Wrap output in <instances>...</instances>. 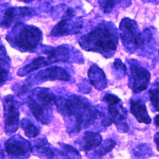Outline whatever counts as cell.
<instances>
[{
    "mask_svg": "<svg viewBox=\"0 0 159 159\" xmlns=\"http://www.w3.org/2000/svg\"><path fill=\"white\" fill-rule=\"evenodd\" d=\"M83 27V23L79 17L75 14L73 9L68 8L62 16L61 19L52 29L50 35L61 37L78 34Z\"/></svg>",
    "mask_w": 159,
    "mask_h": 159,
    "instance_id": "obj_8",
    "label": "cell"
},
{
    "mask_svg": "<svg viewBox=\"0 0 159 159\" xmlns=\"http://www.w3.org/2000/svg\"><path fill=\"white\" fill-rule=\"evenodd\" d=\"M35 15L34 10L29 7H9L7 8L2 15L0 26L9 28L22 19L29 18Z\"/></svg>",
    "mask_w": 159,
    "mask_h": 159,
    "instance_id": "obj_11",
    "label": "cell"
},
{
    "mask_svg": "<svg viewBox=\"0 0 159 159\" xmlns=\"http://www.w3.org/2000/svg\"><path fill=\"white\" fill-rule=\"evenodd\" d=\"M42 33L37 27L18 22L6 37L10 45L22 52H33L39 45Z\"/></svg>",
    "mask_w": 159,
    "mask_h": 159,
    "instance_id": "obj_3",
    "label": "cell"
},
{
    "mask_svg": "<svg viewBox=\"0 0 159 159\" xmlns=\"http://www.w3.org/2000/svg\"><path fill=\"white\" fill-rule=\"evenodd\" d=\"M10 66L11 60L0 39V86L9 79Z\"/></svg>",
    "mask_w": 159,
    "mask_h": 159,
    "instance_id": "obj_17",
    "label": "cell"
},
{
    "mask_svg": "<svg viewBox=\"0 0 159 159\" xmlns=\"http://www.w3.org/2000/svg\"><path fill=\"white\" fill-rule=\"evenodd\" d=\"M70 79V75L63 68L60 66H52L43 70H40L35 74L30 76L24 83L20 90V94L25 93L28 90L27 89L36 83L54 80L68 81Z\"/></svg>",
    "mask_w": 159,
    "mask_h": 159,
    "instance_id": "obj_7",
    "label": "cell"
},
{
    "mask_svg": "<svg viewBox=\"0 0 159 159\" xmlns=\"http://www.w3.org/2000/svg\"><path fill=\"white\" fill-rule=\"evenodd\" d=\"M154 141L156 143L157 150L159 151V132H157L155 134L154 136Z\"/></svg>",
    "mask_w": 159,
    "mask_h": 159,
    "instance_id": "obj_25",
    "label": "cell"
},
{
    "mask_svg": "<svg viewBox=\"0 0 159 159\" xmlns=\"http://www.w3.org/2000/svg\"><path fill=\"white\" fill-rule=\"evenodd\" d=\"M33 150L35 151L39 155L45 156L48 158H53L56 154H63L62 152L53 150L50 148V143H48L46 139H38L34 142ZM32 150V151H33Z\"/></svg>",
    "mask_w": 159,
    "mask_h": 159,
    "instance_id": "obj_18",
    "label": "cell"
},
{
    "mask_svg": "<svg viewBox=\"0 0 159 159\" xmlns=\"http://www.w3.org/2000/svg\"><path fill=\"white\" fill-rule=\"evenodd\" d=\"M27 106L37 120L43 124H48L51 120V112L43 109L30 96L26 99Z\"/></svg>",
    "mask_w": 159,
    "mask_h": 159,
    "instance_id": "obj_13",
    "label": "cell"
},
{
    "mask_svg": "<svg viewBox=\"0 0 159 159\" xmlns=\"http://www.w3.org/2000/svg\"><path fill=\"white\" fill-rule=\"evenodd\" d=\"M19 1H22V2H30L31 1H32L33 0H19Z\"/></svg>",
    "mask_w": 159,
    "mask_h": 159,
    "instance_id": "obj_28",
    "label": "cell"
},
{
    "mask_svg": "<svg viewBox=\"0 0 159 159\" xmlns=\"http://www.w3.org/2000/svg\"><path fill=\"white\" fill-rule=\"evenodd\" d=\"M128 63L129 68V86L135 94L145 90L150 83V72L140 65L136 60H129Z\"/></svg>",
    "mask_w": 159,
    "mask_h": 159,
    "instance_id": "obj_9",
    "label": "cell"
},
{
    "mask_svg": "<svg viewBox=\"0 0 159 159\" xmlns=\"http://www.w3.org/2000/svg\"><path fill=\"white\" fill-rule=\"evenodd\" d=\"M116 143L112 139H106L96 148L94 153L99 157L104 155L111 152L116 146Z\"/></svg>",
    "mask_w": 159,
    "mask_h": 159,
    "instance_id": "obj_21",
    "label": "cell"
},
{
    "mask_svg": "<svg viewBox=\"0 0 159 159\" xmlns=\"http://www.w3.org/2000/svg\"><path fill=\"white\" fill-rule=\"evenodd\" d=\"M88 78L93 86L98 90L104 89L107 86V79L104 71L96 65H93L88 72Z\"/></svg>",
    "mask_w": 159,
    "mask_h": 159,
    "instance_id": "obj_15",
    "label": "cell"
},
{
    "mask_svg": "<svg viewBox=\"0 0 159 159\" xmlns=\"http://www.w3.org/2000/svg\"><path fill=\"white\" fill-rule=\"evenodd\" d=\"M80 46L86 51L101 53L106 58L114 54L118 43L116 29L107 23H101L91 32L83 35L79 42Z\"/></svg>",
    "mask_w": 159,
    "mask_h": 159,
    "instance_id": "obj_2",
    "label": "cell"
},
{
    "mask_svg": "<svg viewBox=\"0 0 159 159\" xmlns=\"http://www.w3.org/2000/svg\"><path fill=\"white\" fill-rule=\"evenodd\" d=\"M130 112L140 123L149 124L151 122L145 102L140 99H134L130 101Z\"/></svg>",
    "mask_w": 159,
    "mask_h": 159,
    "instance_id": "obj_14",
    "label": "cell"
},
{
    "mask_svg": "<svg viewBox=\"0 0 159 159\" xmlns=\"http://www.w3.org/2000/svg\"><path fill=\"white\" fill-rule=\"evenodd\" d=\"M3 157H4V152L0 146V158H3Z\"/></svg>",
    "mask_w": 159,
    "mask_h": 159,
    "instance_id": "obj_27",
    "label": "cell"
},
{
    "mask_svg": "<svg viewBox=\"0 0 159 159\" xmlns=\"http://www.w3.org/2000/svg\"><path fill=\"white\" fill-rule=\"evenodd\" d=\"M119 34L121 41L129 52L143 47L145 43L144 34L139 32L135 22L129 18L122 20L119 25Z\"/></svg>",
    "mask_w": 159,
    "mask_h": 159,
    "instance_id": "obj_5",
    "label": "cell"
},
{
    "mask_svg": "<svg viewBox=\"0 0 159 159\" xmlns=\"http://www.w3.org/2000/svg\"><path fill=\"white\" fill-rule=\"evenodd\" d=\"M102 142V137L99 132L87 131L83 134L80 142L82 150L89 152L96 148Z\"/></svg>",
    "mask_w": 159,
    "mask_h": 159,
    "instance_id": "obj_16",
    "label": "cell"
},
{
    "mask_svg": "<svg viewBox=\"0 0 159 159\" xmlns=\"http://www.w3.org/2000/svg\"><path fill=\"white\" fill-rule=\"evenodd\" d=\"M20 126L28 138H35L40 133L39 128L30 119L23 118L20 121Z\"/></svg>",
    "mask_w": 159,
    "mask_h": 159,
    "instance_id": "obj_19",
    "label": "cell"
},
{
    "mask_svg": "<svg viewBox=\"0 0 159 159\" xmlns=\"http://www.w3.org/2000/svg\"><path fill=\"white\" fill-rule=\"evenodd\" d=\"M154 124L156 126L159 127V114L157 115L154 118Z\"/></svg>",
    "mask_w": 159,
    "mask_h": 159,
    "instance_id": "obj_26",
    "label": "cell"
},
{
    "mask_svg": "<svg viewBox=\"0 0 159 159\" xmlns=\"http://www.w3.org/2000/svg\"><path fill=\"white\" fill-rule=\"evenodd\" d=\"M114 67L116 72L119 78L125 76L127 72V69L125 65L120 59H116L114 62Z\"/></svg>",
    "mask_w": 159,
    "mask_h": 159,
    "instance_id": "obj_23",
    "label": "cell"
},
{
    "mask_svg": "<svg viewBox=\"0 0 159 159\" xmlns=\"http://www.w3.org/2000/svg\"><path fill=\"white\" fill-rule=\"evenodd\" d=\"M4 131L11 135L17 131L19 125V102L14 96L8 95L4 98Z\"/></svg>",
    "mask_w": 159,
    "mask_h": 159,
    "instance_id": "obj_10",
    "label": "cell"
},
{
    "mask_svg": "<svg viewBox=\"0 0 159 159\" xmlns=\"http://www.w3.org/2000/svg\"><path fill=\"white\" fill-rule=\"evenodd\" d=\"M6 153L12 157H25L32 152V144L20 135H14L4 143Z\"/></svg>",
    "mask_w": 159,
    "mask_h": 159,
    "instance_id": "obj_12",
    "label": "cell"
},
{
    "mask_svg": "<svg viewBox=\"0 0 159 159\" xmlns=\"http://www.w3.org/2000/svg\"><path fill=\"white\" fill-rule=\"evenodd\" d=\"M70 49L66 45H59L55 47H47L41 51L42 55L35 58L30 63L19 70L17 74L19 76H24L40 68L51 64L66 62L70 58Z\"/></svg>",
    "mask_w": 159,
    "mask_h": 159,
    "instance_id": "obj_4",
    "label": "cell"
},
{
    "mask_svg": "<svg viewBox=\"0 0 159 159\" xmlns=\"http://www.w3.org/2000/svg\"><path fill=\"white\" fill-rule=\"evenodd\" d=\"M61 148L64 150V155L68 154V155L71 156L72 158H80V154L78 152L77 150H76L75 148H73L72 146L62 143L61 145Z\"/></svg>",
    "mask_w": 159,
    "mask_h": 159,
    "instance_id": "obj_24",
    "label": "cell"
},
{
    "mask_svg": "<svg viewBox=\"0 0 159 159\" xmlns=\"http://www.w3.org/2000/svg\"><path fill=\"white\" fill-rule=\"evenodd\" d=\"M57 109L67 121L69 134H77L89 127L97 120H102V125L110 124L109 119L104 114L91 106L89 102L82 97L71 95L67 97L59 96L55 102Z\"/></svg>",
    "mask_w": 159,
    "mask_h": 159,
    "instance_id": "obj_1",
    "label": "cell"
},
{
    "mask_svg": "<svg viewBox=\"0 0 159 159\" xmlns=\"http://www.w3.org/2000/svg\"><path fill=\"white\" fill-rule=\"evenodd\" d=\"M148 93L149 99L154 111H159V81L153 83Z\"/></svg>",
    "mask_w": 159,
    "mask_h": 159,
    "instance_id": "obj_20",
    "label": "cell"
},
{
    "mask_svg": "<svg viewBox=\"0 0 159 159\" xmlns=\"http://www.w3.org/2000/svg\"><path fill=\"white\" fill-rule=\"evenodd\" d=\"M102 100L107 104L109 119L111 122L114 123L119 132H127L129 129L126 121L127 113L120 99L112 94H106Z\"/></svg>",
    "mask_w": 159,
    "mask_h": 159,
    "instance_id": "obj_6",
    "label": "cell"
},
{
    "mask_svg": "<svg viewBox=\"0 0 159 159\" xmlns=\"http://www.w3.org/2000/svg\"><path fill=\"white\" fill-rule=\"evenodd\" d=\"M99 6L106 13L110 12L114 7L119 0H98Z\"/></svg>",
    "mask_w": 159,
    "mask_h": 159,
    "instance_id": "obj_22",
    "label": "cell"
}]
</instances>
